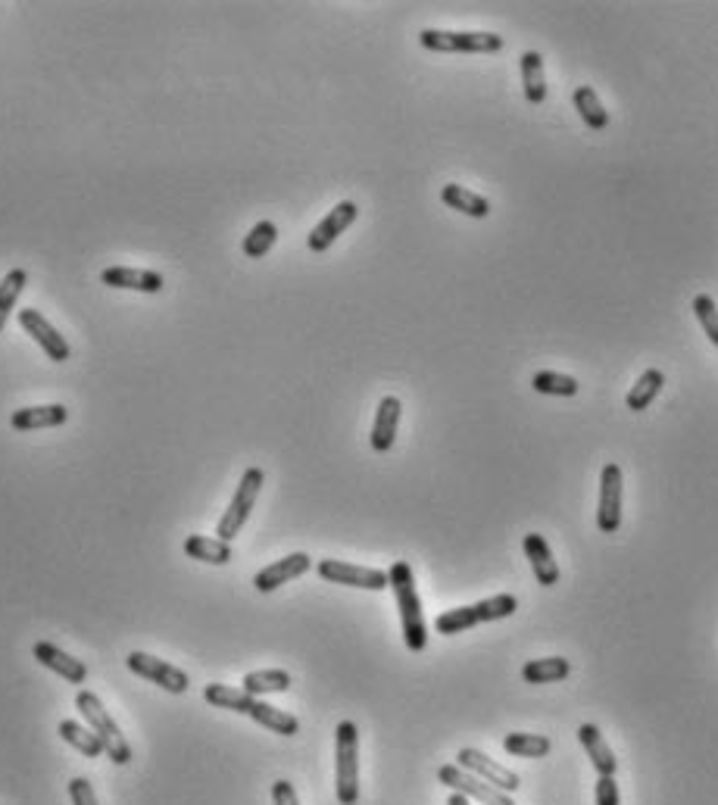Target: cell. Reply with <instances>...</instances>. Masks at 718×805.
<instances>
[{
	"mask_svg": "<svg viewBox=\"0 0 718 805\" xmlns=\"http://www.w3.org/2000/svg\"><path fill=\"white\" fill-rule=\"evenodd\" d=\"M57 734H60L69 746L79 749L82 756H88V759H97L100 752H104V743L97 740V734L91 731V727H82V724H75V721H60Z\"/></svg>",
	"mask_w": 718,
	"mask_h": 805,
	"instance_id": "30",
	"label": "cell"
},
{
	"mask_svg": "<svg viewBox=\"0 0 718 805\" xmlns=\"http://www.w3.org/2000/svg\"><path fill=\"white\" fill-rule=\"evenodd\" d=\"M125 662H128V668H132V671L138 674V678H144V681H150V684L163 687L166 693H185V690L191 687L188 674H185L182 668L169 665L166 659L147 656V653H132Z\"/></svg>",
	"mask_w": 718,
	"mask_h": 805,
	"instance_id": "11",
	"label": "cell"
},
{
	"mask_svg": "<svg viewBox=\"0 0 718 805\" xmlns=\"http://www.w3.org/2000/svg\"><path fill=\"white\" fill-rule=\"evenodd\" d=\"M272 802H275V805H300L297 790H294L288 781H275V784H272Z\"/></svg>",
	"mask_w": 718,
	"mask_h": 805,
	"instance_id": "38",
	"label": "cell"
},
{
	"mask_svg": "<svg viewBox=\"0 0 718 805\" xmlns=\"http://www.w3.org/2000/svg\"><path fill=\"white\" fill-rule=\"evenodd\" d=\"M359 210H356V203L353 200H341L335 210H331L313 231H310V238H306V244H310L313 253H325L331 244H335L344 231L356 222Z\"/></svg>",
	"mask_w": 718,
	"mask_h": 805,
	"instance_id": "13",
	"label": "cell"
},
{
	"mask_svg": "<svg viewBox=\"0 0 718 805\" xmlns=\"http://www.w3.org/2000/svg\"><path fill=\"white\" fill-rule=\"evenodd\" d=\"M572 674V662L562 656H550V659H534L522 668L525 684H556L566 681Z\"/></svg>",
	"mask_w": 718,
	"mask_h": 805,
	"instance_id": "26",
	"label": "cell"
},
{
	"mask_svg": "<svg viewBox=\"0 0 718 805\" xmlns=\"http://www.w3.org/2000/svg\"><path fill=\"white\" fill-rule=\"evenodd\" d=\"M247 718H253L256 724H263L266 731H272V734H278V737H294V734L300 731V721H297L291 712H281V709L263 703V699H256Z\"/></svg>",
	"mask_w": 718,
	"mask_h": 805,
	"instance_id": "25",
	"label": "cell"
},
{
	"mask_svg": "<svg viewBox=\"0 0 718 805\" xmlns=\"http://www.w3.org/2000/svg\"><path fill=\"white\" fill-rule=\"evenodd\" d=\"M75 706L85 715L88 727L97 734V740L104 743V752L110 756L113 765H128L132 762V746L122 737V731L116 727V721L110 718V712L104 709V703L91 693V690H79L75 693Z\"/></svg>",
	"mask_w": 718,
	"mask_h": 805,
	"instance_id": "4",
	"label": "cell"
},
{
	"mask_svg": "<svg viewBox=\"0 0 718 805\" xmlns=\"http://www.w3.org/2000/svg\"><path fill=\"white\" fill-rule=\"evenodd\" d=\"M185 553L197 562H207V565H228L232 562V543H225L219 537L191 534L185 540Z\"/></svg>",
	"mask_w": 718,
	"mask_h": 805,
	"instance_id": "24",
	"label": "cell"
},
{
	"mask_svg": "<svg viewBox=\"0 0 718 805\" xmlns=\"http://www.w3.org/2000/svg\"><path fill=\"white\" fill-rule=\"evenodd\" d=\"M275 241H278V228H275V222H256L253 228H250V235L244 238V244H241V250H244V256H250V259H260V256H266L272 247H275Z\"/></svg>",
	"mask_w": 718,
	"mask_h": 805,
	"instance_id": "34",
	"label": "cell"
},
{
	"mask_svg": "<svg viewBox=\"0 0 718 805\" xmlns=\"http://www.w3.org/2000/svg\"><path fill=\"white\" fill-rule=\"evenodd\" d=\"M250 696H263V693H285L291 690V674L281 668H266V671H250L244 684Z\"/></svg>",
	"mask_w": 718,
	"mask_h": 805,
	"instance_id": "28",
	"label": "cell"
},
{
	"mask_svg": "<svg viewBox=\"0 0 718 805\" xmlns=\"http://www.w3.org/2000/svg\"><path fill=\"white\" fill-rule=\"evenodd\" d=\"M419 44L434 54H497L503 50V38L494 32H441L425 29Z\"/></svg>",
	"mask_w": 718,
	"mask_h": 805,
	"instance_id": "6",
	"label": "cell"
},
{
	"mask_svg": "<svg viewBox=\"0 0 718 805\" xmlns=\"http://www.w3.org/2000/svg\"><path fill=\"white\" fill-rule=\"evenodd\" d=\"M456 765H459V768H466V771H469V774H475V777H481V781H487L491 787H497V790L509 793V796L522 787V777H519L516 771H509V768H503L500 762L487 759L481 749H472V746L459 749Z\"/></svg>",
	"mask_w": 718,
	"mask_h": 805,
	"instance_id": "10",
	"label": "cell"
},
{
	"mask_svg": "<svg viewBox=\"0 0 718 805\" xmlns=\"http://www.w3.org/2000/svg\"><path fill=\"white\" fill-rule=\"evenodd\" d=\"M69 419V409L63 403L50 406H25L10 415L13 431H35V428H60Z\"/></svg>",
	"mask_w": 718,
	"mask_h": 805,
	"instance_id": "20",
	"label": "cell"
},
{
	"mask_svg": "<svg viewBox=\"0 0 718 805\" xmlns=\"http://www.w3.org/2000/svg\"><path fill=\"white\" fill-rule=\"evenodd\" d=\"M519 609V600L512 593H497L491 600H481L475 606H459V609H447L434 618V631L450 637V634H463L475 625H484V621H500V618H509L516 615Z\"/></svg>",
	"mask_w": 718,
	"mask_h": 805,
	"instance_id": "2",
	"label": "cell"
},
{
	"mask_svg": "<svg viewBox=\"0 0 718 805\" xmlns=\"http://www.w3.org/2000/svg\"><path fill=\"white\" fill-rule=\"evenodd\" d=\"M441 200L450 206V210L456 213H463V216H472V219H487L491 216V203H487V197L463 188V185H444L441 188Z\"/></svg>",
	"mask_w": 718,
	"mask_h": 805,
	"instance_id": "22",
	"label": "cell"
},
{
	"mask_svg": "<svg viewBox=\"0 0 718 805\" xmlns=\"http://www.w3.org/2000/svg\"><path fill=\"white\" fill-rule=\"evenodd\" d=\"M391 590L397 596V609H400V625H403V640L413 653H422L428 646V628H425V612H422V600L416 590V578L409 562H394L388 571Z\"/></svg>",
	"mask_w": 718,
	"mask_h": 805,
	"instance_id": "1",
	"label": "cell"
},
{
	"mask_svg": "<svg viewBox=\"0 0 718 805\" xmlns=\"http://www.w3.org/2000/svg\"><path fill=\"white\" fill-rule=\"evenodd\" d=\"M694 316L700 319L703 334L718 347V306H715V300L709 294H697L694 297Z\"/></svg>",
	"mask_w": 718,
	"mask_h": 805,
	"instance_id": "35",
	"label": "cell"
},
{
	"mask_svg": "<svg viewBox=\"0 0 718 805\" xmlns=\"http://www.w3.org/2000/svg\"><path fill=\"white\" fill-rule=\"evenodd\" d=\"M578 743L584 746L597 777H615L619 762H615V752L609 749V743H606V737H603V731L597 724H581L578 727Z\"/></svg>",
	"mask_w": 718,
	"mask_h": 805,
	"instance_id": "18",
	"label": "cell"
},
{
	"mask_svg": "<svg viewBox=\"0 0 718 805\" xmlns=\"http://www.w3.org/2000/svg\"><path fill=\"white\" fill-rule=\"evenodd\" d=\"M400 415H403V403L397 397H384L375 409V425H372V450L375 453H388L397 440V428H400Z\"/></svg>",
	"mask_w": 718,
	"mask_h": 805,
	"instance_id": "17",
	"label": "cell"
},
{
	"mask_svg": "<svg viewBox=\"0 0 718 805\" xmlns=\"http://www.w3.org/2000/svg\"><path fill=\"white\" fill-rule=\"evenodd\" d=\"M100 281L107 288H122V291H141V294H160L166 288V281L160 272L150 269H132V266H110L100 272Z\"/></svg>",
	"mask_w": 718,
	"mask_h": 805,
	"instance_id": "15",
	"label": "cell"
},
{
	"mask_svg": "<svg viewBox=\"0 0 718 805\" xmlns=\"http://www.w3.org/2000/svg\"><path fill=\"white\" fill-rule=\"evenodd\" d=\"M572 103H575V110H578V116L584 119L587 128H594V132H603V128L609 125V113H606V107L600 103V97H597V91L591 85L575 88Z\"/></svg>",
	"mask_w": 718,
	"mask_h": 805,
	"instance_id": "27",
	"label": "cell"
},
{
	"mask_svg": "<svg viewBox=\"0 0 718 805\" xmlns=\"http://www.w3.org/2000/svg\"><path fill=\"white\" fill-rule=\"evenodd\" d=\"M263 484H266V472L256 469V465H250V469L244 472V478H241V484H238V490H235L232 503H228L225 515L219 518V528H216L219 540L232 543L241 534V528L247 525V518H250V509H253L256 497H260Z\"/></svg>",
	"mask_w": 718,
	"mask_h": 805,
	"instance_id": "5",
	"label": "cell"
},
{
	"mask_svg": "<svg viewBox=\"0 0 718 805\" xmlns=\"http://www.w3.org/2000/svg\"><path fill=\"white\" fill-rule=\"evenodd\" d=\"M319 578L328 584H344V587H359V590H388V571L381 568H366V565H350L341 559H322L316 565Z\"/></svg>",
	"mask_w": 718,
	"mask_h": 805,
	"instance_id": "7",
	"label": "cell"
},
{
	"mask_svg": "<svg viewBox=\"0 0 718 805\" xmlns=\"http://www.w3.org/2000/svg\"><path fill=\"white\" fill-rule=\"evenodd\" d=\"M503 749L509 752V756H519V759H544L550 752V737H544V734H506Z\"/></svg>",
	"mask_w": 718,
	"mask_h": 805,
	"instance_id": "31",
	"label": "cell"
},
{
	"mask_svg": "<svg viewBox=\"0 0 718 805\" xmlns=\"http://www.w3.org/2000/svg\"><path fill=\"white\" fill-rule=\"evenodd\" d=\"M597 805H619V784L612 777H597Z\"/></svg>",
	"mask_w": 718,
	"mask_h": 805,
	"instance_id": "37",
	"label": "cell"
},
{
	"mask_svg": "<svg viewBox=\"0 0 718 805\" xmlns=\"http://www.w3.org/2000/svg\"><path fill=\"white\" fill-rule=\"evenodd\" d=\"M522 69V88L528 103H544L547 100V75H544V57L537 50H525L519 57Z\"/></svg>",
	"mask_w": 718,
	"mask_h": 805,
	"instance_id": "21",
	"label": "cell"
},
{
	"mask_svg": "<svg viewBox=\"0 0 718 805\" xmlns=\"http://www.w3.org/2000/svg\"><path fill=\"white\" fill-rule=\"evenodd\" d=\"M438 781L444 787H450L453 793H463L466 799H475L481 805H516L509 793L491 787L487 781H481V777L469 774L466 768H459V765H441L438 768Z\"/></svg>",
	"mask_w": 718,
	"mask_h": 805,
	"instance_id": "8",
	"label": "cell"
},
{
	"mask_svg": "<svg viewBox=\"0 0 718 805\" xmlns=\"http://www.w3.org/2000/svg\"><path fill=\"white\" fill-rule=\"evenodd\" d=\"M25 281H29L25 269H13V272L4 275V281H0V331H4L10 313L16 309V300H19V294L25 291Z\"/></svg>",
	"mask_w": 718,
	"mask_h": 805,
	"instance_id": "33",
	"label": "cell"
},
{
	"mask_svg": "<svg viewBox=\"0 0 718 805\" xmlns=\"http://www.w3.org/2000/svg\"><path fill=\"white\" fill-rule=\"evenodd\" d=\"M32 656H35V659H38V665H44L47 671L60 674V678H63L66 684H85V678H88V668H85V662L72 659L69 653H63L60 646L47 643V640H38V643H35Z\"/></svg>",
	"mask_w": 718,
	"mask_h": 805,
	"instance_id": "16",
	"label": "cell"
},
{
	"mask_svg": "<svg viewBox=\"0 0 718 805\" xmlns=\"http://www.w3.org/2000/svg\"><path fill=\"white\" fill-rule=\"evenodd\" d=\"M525 556L531 562V571L541 587H553L559 584V565L553 559L550 543L544 540V534H525Z\"/></svg>",
	"mask_w": 718,
	"mask_h": 805,
	"instance_id": "19",
	"label": "cell"
},
{
	"mask_svg": "<svg viewBox=\"0 0 718 805\" xmlns=\"http://www.w3.org/2000/svg\"><path fill=\"white\" fill-rule=\"evenodd\" d=\"M335 793L341 805L359 799V731L353 721H341L335 731Z\"/></svg>",
	"mask_w": 718,
	"mask_h": 805,
	"instance_id": "3",
	"label": "cell"
},
{
	"mask_svg": "<svg viewBox=\"0 0 718 805\" xmlns=\"http://www.w3.org/2000/svg\"><path fill=\"white\" fill-rule=\"evenodd\" d=\"M313 568V559L306 556V553H291L285 559H278L272 565H266L263 571H256V578H253V587L260 590V593H272L278 590L281 584H288L300 575H306V571Z\"/></svg>",
	"mask_w": 718,
	"mask_h": 805,
	"instance_id": "14",
	"label": "cell"
},
{
	"mask_svg": "<svg viewBox=\"0 0 718 805\" xmlns=\"http://www.w3.org/2000/svg\"><path fill=\"white\" fill-rule=\"evenodd\" d=\"M19 325L32 334V341L41 344V350L47 353V359H54V362H66L72 356L69 344H66V337L50 325L38 309H19Z\"/></svg>",
	"mask_w": 718,
	"mask_h": 805,
	"instance_id": "12",
	"label": "cell"
},
{
	"mask_svg": "<svg viewBox=\"0 0 718 805\" xmlns=\"http://www.w3.org/2000/svg\"><path fill=\"white\" fill-rule=\"evenodd\" d=\"M622 469L615 462L603 465L600 475V503H597V528L603 534H615L622 528Z\"/></svg>",
	"mask_w": 718,
	"mask_h": 805,
	"instance_id": "9",
	"label": "cell"
},
{
	"mask_svg": "<svg viewBox=\"0 0 718 805\" xmlns=\"http://www.w3.org/2000/svg\"><path fill=\"white\" fill-rule=\"evenodd\" d=\"M447 805H472V799H466L463 793H450Z\"/></svg>",
	"mask_w": 718,
	"mask_h": 805,
	"instance_id": "39",
	"label": "cell"
},
{
	"mask_svg": "<svg viewBox=\"0 0 718 805\" xmlns=\"http://www.w3.org/2000/svg\"><path fill=\"white\" fill-rule=\"evenodd\" d=\"M531 387L537 394H547V397H575L581 384L572 375H562V372H537L531 378Z\"/></svg>",
	"mask_w": 718,
	"mask_h": 805,
	"instance_id": "32",
	"label": "cell"
},
{
	"mask_svg": "<svg viewBox=\"0 0 718 805\" xmlns=\"http://www.w3.org/2000/svg\"><path fill=\"white\" fill-rule=\"evenodd\" d=\"M662 384H665V372L659 369H647L644 375L637 378V384L631 387V394H628V409L631 412H644L662 391Z\"/></svg>",
	"mask_w": 718,
	"mask_h": 805,
	"instance_id": "29",
	"label": "cell"
},
{
	"mask_svg": "<svg viewBox=\"0 0 718 805\" xmlns=\"http://www.w3.org/2000/svg\"><path fill=\"white\" fill-rule=\"evenodd\" d=\"M69 799H72V805H97V796L85 777H72L69 781Z\"/></svg>",
	"mask_w": 718,
	"mask_h": 805,
	"instance_id": "36",
	"label": "cell"
},
{
	"mask_svg": "<svg viewBox=\"0 0 718 805\" xmlns=\"http://www.w3.org/2000/svg\"><path fill=\"white\" fill-rule=\"evenodd\" d=\"M203 699L216 709H228L238 715H250L256 696H250L244 687H228V684H207L203 687Z\"/></svg>",
	"mask_w": 718,
	"mask_h": 805,
	"instance_id": "23",
	"label": "cell"
}]
</instances>
